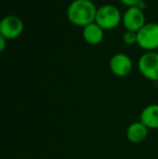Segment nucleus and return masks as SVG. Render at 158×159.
I'll use <instances>...</instances> for the list:
<instances>
[{
    "instance_id": "obj_1",
    "label": "nucleus",
    "mask_w": 158,
    "mask_h": 159,
    "mask_svg": "<svg viewBox=\"0 0 158 159\" xmlns=\"http://www.w3.org/2000/svg\"><path fill=\"white\" fill-rule=\"evenodd\" d=\"M97 8L91 0H73L67 7V19L74 25L82 28L95 22Z\"/></svg>"
},
{
    "instance_id": "obj_2",
    "label": "nucleus",
    "mask_w": 158,
    "mask_h": 159,
    "mask_svg": "<svg viewBox=\"0 0 158 159\" xmlns=\"http://www.w3.org/2000/svg\"><path fill=\"white\" fill-rule=\"evenodd\" d=\"M121 21V13L117 7L113 4H104L97 8L95 23L103 30H113L117 27Z\"/></svg>"
},
{
    "instance_id": "obj_3",
    "label": "nucleus",
    "mask_w": 158,
    "mask_h": 159,
    "mask_svg": "<svg viewBox=\"0 0 158 159\" xmlns=\"http://www.w3.org/2000/svg\"><path fill=\"white\" fill-rule=\"evenodd\" d=\"M139 70L146 79L158 81V53L148 51L139 59Z\"/></svg>"
},
{
    "instance_id": "obj_4",
    "label": "nucleus",
    "mask_w": 158,
    "mask_h": 159,
    "mask_svg": "<svg viewBox=\"0 0 158 159\" xmlns=\"http://www.w3.org/2000/svg\"><path fill=\"white\" fill-rule=\"evenodd\" d=\"M138 34V42L145 50H155L158 48V23H146Z\"/></svg>"
},
{
    "instance_id": "obj_5",
    "label": "nucleus",
    "mask_w": 158,
    "mask_h": 159,
    "mask_svg": "<svg viewBox=\"0 0 158 159\" xmlns=\"http://www.w3.org/2000/svg\"><path fill=\"white\" fill-rule=\"evenodd\" d=\"M24 30L22 20L16 15H7L0 22V36L6 39H14L19 37Z\"/></svg>"
},
{
    "instance_id": "obj_6",
    "label": "nucleus",
    "mask_w": 158,
    "mask_h": 159,
    "mask_svg": "<svg viewBox=\"0 0 158 159\" xmlns=\"http://www.w3.org/2000/svg\"><path fill=\"white\" fill-rule=\"evenodd\" d=\"M122 23L127 30L138 33L146 24L142 9H140L138 6L129 7L122 15Z\"/></svg>"
},
{
    "instance_id": "obj_7",
    "label": "nucleus",
    "mask_w": 158,
    "mask_h": 159,
    "mask_svg": "<svg viewBox=\"0 0 158 159\" xmlns=\"http://www.w3.org/2000/svg\"><path fill=\"white\" fill-rule=\"evenodd\" d=\"M110 69L117 77H126L132 70V61L124 53H117L111 57Z\"/></svg>"
},
{
    "instance_id": "obj_8",
    "label": "nucleus",
    "mask_w": 158,
    "mask_h": 159,
    "mask_svg": "<svg viewBox=\"0 0 158 159\" xmlns=\"http://www.w3.org/2000/svg\"><path fill=\"white\" fill-rule=\"evenodd\" d=\"M126 135L129 142L133 144H139L145 141V139L148 135V128L144 126L141 121L132 122L128 128H127Z\"/></svg>"
},
{
    "instance_id": "obj_9",
    "label": "nucleus",
    "mask_w": 158,
    "mask_h": 159,
    "mask_svg": "<svg viewBox=\"0 0 158 159\" xmlns=\"http://www.w3.org/2000/svg\"><path fill=\"white\" fill-rule=\"evenodd\" d=\"M82 37L89 44H99L104 38V30L95 22L82 28Z\"/></svg>"
},
{
    "instance_id": "obj_10",
    "label": "nucleus",
    "mask_w": 158,
    "mask_h": 159,
    "mask_svg": "<svg viewBox=\"0 0 158 159\" xmlns=\"http://www.w3.org/2000/svg\"><path fill=\"white\" fill-rule=\"evenodd\" d=\"M140 121L148 129H158V104H150L143 108Z\"/></svg>"
},
{
    "instance_id": "obj_11",
    "label": "nucleus",
    "mask_w": 158,
    "mask_h": 159,
    "mask_svg": "<svg viewBox=\"0 0 158 159\" xmlns=\"http://www.w3.org/2000/svg\"><path fill=\"white\" fill-rule=\"evenodd\" d=\"M122 39H124V43L127 44H134L138 42V34L135 32H131V30H127L126 33L122 35Z\"/></svg>"
},
{
    "instance_id": "obj_12",
    "label": "nucleus",
    "mask_w": 158,
    "mask_h": 159,
    "mask_svg": "<svg viewBox=\"0 0 158 159\" xmlns=\"http://www.w3.org/2000/svg\"><path fill=\"white\" fill-rule=\"evenodd\" d=\"M119 1L128 7H135V6H139L140 2H142L143 0H119Z\"/></svg>"
},
{
    "instance_id": "obj_13",
    "label": "nucleus",
    "mask_w": 158,
    "mask_h": 159,
    "mask_svg": "<svg viewBox=\"0 0 158 159\" xmlns=\"http://www.w3.org/2000/svg\"><path fill=\"white\" fill-rule=\"evenodd\" d=\"M6 44H7V39L2 36H0V51H3L6 49Z\"/></svg>"
}]
</instances>
